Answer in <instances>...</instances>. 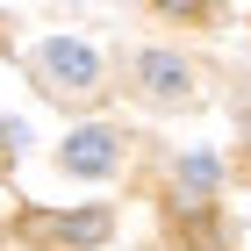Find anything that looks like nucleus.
Wrapping results in <instances>:
<instances>
[{"instance_id": "3", "label": "nucleus", "mask_w": 251, "mask_h": 251, "mask_svg": "<svg viewBox=\"0 0 251 251\" xmlns=\"http://www.w3.org/2000/svg\"><path fill=\"white\" fill-rule=\"evenodd\" d=\"M43 72L58 79L65 94H86V86H94V72H100V58H94L79 36H50V43H43Z\"/></svg>"}, {"instance_id": "5", "label": "nucleus", "mask_w": 251, "mask_h": 251, "mask_svg": "<svg viewBox=\"0 0 251 251\" xmlns=\"http://www.w3.org/2000/svg\"><path fill=\"white\" fill-rule=\"evenodd\" d=\"M136 79H144L158 100H179V94H187V65H179L173 50H144V58H136Z\"/></svg>"}, {"instance_id": "4", "label": "nucleus", "mask_w": 251, "mask_h": 251, "mask_svg": "<svg viewBox=\"0 0 251 251\" xmlns=\"http://www.w3.org/2000/svg\"><path fill=\"white\" fill-rule=\"evenodd\" d=\"M179 244H187V251H230L223 215H215L208 201H179Z\"/></svg>"}, {"instance_id": "6", "label": "nucleus", "mask_w": 251, "mask_h": 251, "mask_svg": "<svg viewBox=\"0 0 251 251\" xmlns=\"http://www.w3.org/2000/svg\"><path fill=\"white\" fill-rule=\"evenodd\" d=\"M179 179H187V187H215V158L208 151H187L179 158Z\"/></svg>"}, {"instance_id": "2", "label": "nucleus", "mask_w": 251, "mask_h": 251, "mask_svg": "<svg viewBox=\"0 0 251 251\" xmlns=\"http://www.w3.org/2000/svg\"><path fill=\"white\" fill-rule=\"evenodd\" d=\"M65 173H79V179H108V173H115V136H108V129H100V122H86V129H72V136H65Z\"/></svg>"}, {"instance_id": "1", "label": "nucleus", "mask_w": 251, "mask_h": 251, "mask_svg": "<svg viewBox=\"0 0 251 251\" xmlns=\"http://www.w3.org/2000/svg\"><path fill=\"white\" fill-rule=\"evenodd\" d=\"M29 237H58V244H72V251H94V244H108V208H72V215H29L22 223Z\"/></svg>"}]
</instances>
